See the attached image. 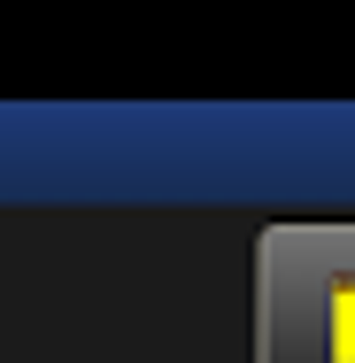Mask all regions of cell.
Here are the masks:
<instances>
[{
  "label": "cell",
  "mask_w": 355,
  "mask_h": 363,
  "mask_svg": "<svg viewBox=\"0 0 355 363\" xmlns=\"http://www.w3.org/2000/svg\"><path fill=\"white\" fill-rule=\"evenodd\" d=\"M263 309V363H355V224H278Z\"/></svg>",
  "instance_id": "obj_1"
}]
</instances>
